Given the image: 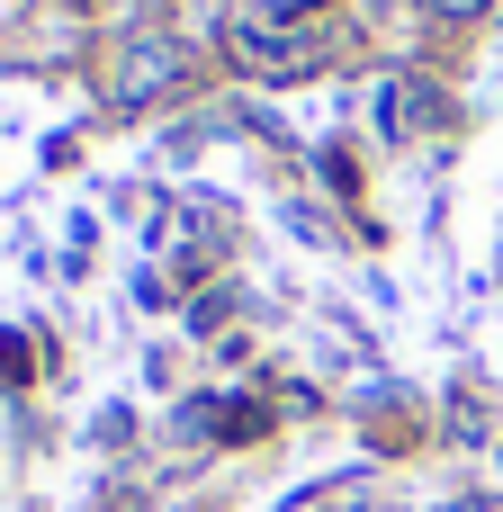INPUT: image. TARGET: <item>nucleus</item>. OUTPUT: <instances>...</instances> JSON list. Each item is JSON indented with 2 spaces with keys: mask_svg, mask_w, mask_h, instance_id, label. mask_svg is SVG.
I'll return each mask as SVG.
<instances>
[{
  "mask_svg": "<svg viewBox=\"0 0 503 512\" xmlns=\"http://www.w3.org/2000/svg\"><path fill=\"white\" fill-rule=\"evenodd\" d=\"M234 63H252L261 81H297V72H315V36H270L261 18H243L234 27Z\"/></svg>",
  "mask_w": 503,
  "mask_h": 512,
  "instance_id": "nucleus-1",
  "label": "nucleus"
},
{
  "mask_svg": "<svg viewBox=\"0 0 503 512\" xmlns=\"http://www.w3.org/2000/svg\"><path fill=\"white\" fill-rule=\"evenodd\" d=\"M171 81H180V54H171V45H135L117 90H126V99H153V90H171Z\"/></svg>",
  "mask_w": 503,
  "mask_h": 512,
  "instance_id": "nucleus-2",
  "label": "nucleus"
},
{
  "mask_svg": "<svg viewBox=\"0 0 503 512\" xmlns=\"http://www.w3.org/2000/svg\"><path fill=\"white\" fill-rule=\"evenodd\" d=\"M432 9H441V18H477L486 0H432Z\"/></svg>",
  "mask_w": 503,
  "mask_h": 512,
  "instance_id": "nucleus-3",
  "label": "nucleus"
}]
</instances>
